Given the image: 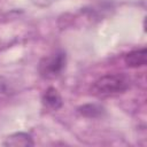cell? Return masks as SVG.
I'll list each match as a JSON object with an SVG mask.
<instances>
[{"label":"cell","instance_id":"obj_1","mask_svg":"<svg viewBox=\"0 0 147 147\" xmlns=\"http://www.w3.org/2000/svg\"><path fill=\"white\" fill-rule=\"evenodd\" d=\"M130 86V79L124 74H108L100 77L92 86L93 94L99 96L115 95L125 92Z\"/></svg>","mask_w":147,"mask_h":147},{"label":"cell","instance_id":"obj_2","mask_svg":"<svg viewBox=\"0 0 147 147\" xmlns=\"http://www.w3.org/2000/svg\"><path fill=\"white\" fill-rule=\"evenodd\" d=\"M67 64V55L63 51H56L47 56H44L38 65L39 75L44 79H54L57 78Z\"/></svg>","mask_w":147,"mask_h":147},{"label":"cell","instance_id":"obj_3","mask_svg":"<svg viewBox=\"0 0 147 147\" xmlns=\"http://www.w3.org/2000/svg\"><path fill=\"white\" fill-rule=\"evenodd\" d=\"M41 101H42V105L51 110H59L63 105V101L59 91L54 87H48L44 92L41 96Z\"/></svg>","mask_w":147,"mask_h":147},{"label":"cell","instance_id":"obj_4","mask_svg":"<svg viewBox=\"0 0 147 147\" xmlns=\"http://www.w3.org/2000/svg\"><path fill=\"white\" fill-rule=\"evenodd\" d=\"M124 62L127 67L130 68H138V67H144L147 62V51L146 48H140V49H134L129 52L124 56Z\"/></svg>","mask_w":147,"mask_h":147},{"label":"cell","instance_id":"obj_5","mask_svg":"<svg viewBox=\"0 0 147 147\" xmlns=\"http://www.w3.org/2000/svg\"><path fill=\"white\" fill-rule=\"evenodd\" d=\"M2 145L9 146V147H30V146H33L34 144L30 134L24 132H17L7 137Z\"/></svg>","mask_w":147,"mask_h":147},{"label":"cell","instance_id":"obj_6","mask_svg":"<svg viewBox=\"0 0 147 147\" xmlns=\"http://www.w3.org/2000/svg\"><path fill=\"white\" fill-rule=\"evenodd\" d=\"M78 113L82 116H85V117H88V118H98V117L102 116V114L105 113V108L101 107L100 105L87 103V105L80 106L78 108Z\"/></svg>","mask_w":147,"mask_h":147},{"label":"cell","instance_id":"obj_7","mask_svg":"<svg viewBox=\"0 0 147 147\" xmlns=\"http://www.w3.org/2000/svg\"><path fill=\"white\" fill-rule=\"evenodd\" d=\"M5 92H6V87H5V85H3V84H0V96H1Z\"/></svg>","mask_w":147,"mask_h":147}]
</instances>
